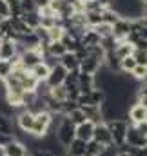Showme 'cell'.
<instances>
[{
	"instance_id": "2e32d148",
	"label": "cell",
	"mask_w": 147,
	"mask_h": 156,
	"mask_svg": "<svg viewBox=\"0 0 147 156\" xmlns=\"http://www.w3.org/2000/svg\"><path fill=\"white\" fill-rule=\"evenodd\" d=\"M80 109H82V113L85 115V120H89V122H93V123H100V122H104L100 107H95V105H82Z\"/></svg>"
},
{
	"instance_id": "ee69618b",
	"label": "cell",
	"mask_w": 147,
	"mask_h": 156,
	"mask_svg": "<svg viewBox=\"0 0 147 156\" xmlns=\"http://www.w3.org/2000/svg\"><path fill=\"white\" fill-rule=\"evenodd\" d=\"M138 156H147V145L142 147V149H138Z\"/></svg>"
},
{
	"instance_id": "ab89813d",
	"label": "cell",
	"mask_w": 147,
	"mask_h": 156,
	"mask_svg": "<svg viewBox=\"0 0 147 156\" xmlns=\"http://www.w3.org/2000/svg\"><path fill=\"white\" fill-rule=\"evenodd\" d=\"M35 4H37V9H38V11H42V9H45V7H49L51 0H35Z\"/></svg>"
},
{
	"instance_id": "7bdbcfd3",
	"label": "cell",
	"mask_w": 147,
	"mask_h": 156,
	"mask_svg": "<svg viewBox=\"0 0 147 156\" xmlns=\"http://www.w3.org/2000/svg\"><path fill=\"white\" fill-rule=\"evenodd\" d=\"M142 20H147V4H144L142 7Z\"/></svg>"
},
{
	"instance_id": "83f0119b",
	"label": "cell",
	"mask_w": 147,
	"mask_h": 156,
	"mask_svg": "<svg viewBox=\"0 0 147 156\" xmlns=\"http://www.w3.org/2000/svg\"><path fill=\"white\" fill-rule=\"evenodd\" d=\"M131 78H134V80H138V82H145L147 80V67L145 66H136L133 71H131Z\"/></svg>"
},
{
	"instance_id": "836d02e7",
	"label": "cell",
	"mask_w": 147,
	"mask_h": 156,
	"mask_svg": "<svg viewBox=\"0 0 147 156\" xmlns=\"http://www.w3.org/2000/svg\"><path fill=\"white\" fill-rule=\"evenodd\" d=\"M7 7H9V16H20L22 9H20V0H5Z\"/></svg>"
},
{
	"instance_id": "7dc6e473",
	"label": "cell",
	"mask_w": 147,
	"mask_h": 156,
	"mask_svg": "<svg viewBox=\"0 0 147 156\" xmlns=\"http://www.w3.org/2000/svg\"><path fill=\"white\" fill-rule=\"evenodd\" d=\"M0 44H2V38H0Z\"/></svg>"
},
{
	"instance_id": "6da1fadb",
	"label": "cell",
	"mask_w": 147,
	"mask_h": 156,
	"mask_svg": "<svg viewBox=\"0 0 147 156\" xmlns=\"http://www.w3.org/2000/svg\"><path fill=\"white\" fill-rule=\"evenodd\" d=\"M53 122H55V115L47 113L45 109L35 113V123H33L31 136H35V138H44V136H47V134L51 133Z\"/></svg>"
},
{
	"instance_id": "60d3db41",
	"label": "cell",
	"mask_w": 147,
	"mask_h": 156,
	"mask_svg": "<svg viewBox=\"0 0 147 156\" xmlns=\"http://www.w3.org/2000/svg\"><path fill=\"white\" fill-rule=\"evenodd\" d=\"M134 129H136L138 133H142V134L145 136V134H147V122H142V123H136V125H134Z\"/></svg>"
},
{
	"instance_id": "7402d4cb",
	"label": "cell",
	"mask_w": 147,
	"mask_h": 156,
	"mask_svg": "<svg viewBox=\"0 0 147 156\" xmlns=\"http://www.w3.org/2000/svg\"><path fill=\"white\" fill-rule=\"evenodd\" d=\"M20 18L35 31L37 27H40V13L38 11H31V13H22L20 15Z\"/></svg>"
},
{
	"instance_id": "d4e9b609",
	"label": "cell",
	"mask_w": 147,
	"mask_h": 156,
	"mask_svg": "<svg viewBox=\"0 0 147 156\" xmlns=\"http://www.w3.org/2000/svg\"><path fill=\"white\" fill-rule=\"evenodd\" d=\"M136 102L142 104V105L147 109V80L142 82V83L136 87Z\"/></svg>"
},
{
	"instance_id": "d590c367",
	"label": "cell",
	"mask_w": 147,
	"mask_h": 156,
	"mask_svg": "<svg viewBox=\"0 0 147 156\" xmlns=\"http://www.w3.org/2000/svg\"><path fill=\"white\" fill-rule=\"evenodd\" d=\"M20 9L22 13H31V11H38L35 0H20Z\"/></svg>"
},
{
	"instance_id": "4316f807",
	"label": "cell",
	"mask_w": 147,
	"mask_h": 156,
	"mask_svg": "<svg viewBox=\"0 0 147 156\" xmlns=\"http://www.w3.org/2000/svg\"><path fill=\"white\" fill-rule=\"evenodd\" d=\"M49 94H51L55 100H58V102H66V100H67V91H66L64 85H58V87L49 89Z\"/></svg>"
},
{
	"instance_id": "8d00e7d4",
	"label": "cell",
	"mask_w": 147,
	"mask_h": 156,
	"mask_svg": "<svg viewBox=\"0 0 147 156\" xmlns=\"http://www.w3.org/2000/svg\"><path fill=\"white\" fill-rule=\"evenodd\" d=\"M133 58L136 60V66L147 67V51H133Z\"/></svg>"
},
{
	"instance_id": "9c48e42d",
	"label": "cell",
	"mask_w": 147,
	"mask_h": 156,
	"mask_svg": "<svg viewBox=\"0 0 147 156\" xmlns=\"http://www.w3.org/2000/svg\"><path fill=\"white\" fill-rule=\"evenodd\" d=\"M127 122H129L131 125H136V123L147 122V109L142 105V104L134 102V104L129 107V111H127Z\"/></svg>"
},
{
	"instance_id": "5bb4252c",
	"label": "cell",
	"mask_w": 147,
	"mask_h": 156,
	"mask_svg": "<svg viewBox=\"0 0 147 156\" xmlns=\"http://www.w3.org/2000/svg\"><path fill=\"white\" fill-rule=\"evenodd\" d=\"M15 56H18L16 53V44L13 40H2L0 44V60H13Z\"/></svg>"
},
{
	"instance_id": "5b68a950",
	"label": "cell",
	"mask_w": 147,
	"mask_h": 156,
	"mask_svg": "<svg viewBox=\"0 0 147 156\" xmlns=\"http://www.w3.org/2000/svg\"><path fill=\"white\" fill-rule=\"evenodd\" d=\"M102 67H104V60H100V58H96V56H93V55L87 53V56L80 62L78 71L85 73V75H96Z\"/></svg>"
},
{
	"instance_id": "3957f363",
	"label": "cell",
	"mask_w": 147,
	"mask_h": 156,
	"mask_svg": "<svg viewBox=\"0 0 147 156\" xmlns=\"http://www.w3.org/2000/svg\"><path fill=\"white\" fill-rule=\"evenodd\" d=\"M55 138L58 142V145H62L64 149L74 140V125L71 123V120L64 115H60L56 131H55Z\"/></svg>"
},
{
	"instance_id": "30bf717a",
	"label": "cell",
	"mask_w": 147,
	"mask_h": 156,
	"mask_svg": "<svg viewBox=\"0 0 147 156\" xmlns=\"http://www.w3.org/2000/svg\"><path fill=\"white\" fill-rule=\"evenodd\" d=\"M125 144L129 147H134V149H142V147L147 145L145 136L142 133H138L134 129V125H131V123H129V129H127V134H125Z\"/></svg>"
},
{
	"instance_id": "52a82bcc",
	"label": "cell",
	"mask_w": 147,
	"mask_h": 156,
	"mask_svg": "<svg viewBox=\"0 0 147 156\" xmlns=\"http://www.w3.org/2000/svg\"><path fill=\"white\" fill-rule=\"evenodd\" d=\"M131 33V20L129 18H118L113 24V38L116 42L127 40V35Z\"/></svg>"
},
{
	"instance_id": "f546056e",
	"label": "cell",
	"mask_w": 147,
	"mask_h": 156,
	"mask_svg": "<svg viewBox=\"0 0 147 156\" xmlns=\"http://www.w3.org/2000/svg\"><path fill=\"white\" fill-rule=\"evenodd\" d=\"M11 71H13V64L9 60H0V82H4L9 76Z\"/></svg>"
},
{
	"instance_id": "e0dca14e",
	"label": "cell",
	"mask_w": 147,
	"mask_h": 156,
	"mask_svg": "<svg viewBox=\"0 0 147 156\" xmlns=\"http://www.w3.org/2000/svg\"><path fill=\"white\" fill-rule=\"evenodd\" d=\"M58 64H60L66 71H74V69H78V66H80V62H78V58L74 56V53H64V55L58 58Z\"/></svg>"
},
{
	"instance_id": "e575fe53",
	"label": "cell",
	"mask_w": 147,
	"mask_h": 156,
	"mask_svg": "<svg viewBox=\"0 0 147 156\" xmlns=\"http://www.w3.org/2000/svg\"><path fill=\"white\" fill-rule=\"evenodd\" d=\"M118 18H120V16H118L113 9H104V11H102V22H106V24H109V26H113Z\"/></svg>"
},
{
	"instance_id": "d6986e66",
	"label": "cell",
	"mask_w": 147,
	"mask_h": 156,
	"mask_svg": "<svg viewBox=\"0 0 147 156\" xmlns=\"http://www.w3.org/2000/svg\"><path fill=\"white\" fill-rule=\"evenodd\" d=\"M29 71H31V75L37 78L38 82H45V80H47V76H49V71H51V67H49V66H47V64L42 60L40 64H37L35 67H31Z\"/></svg>"
},
{
	"instance_id": "cb8c5ba5",
	"label": "cell",
	"mask_w": 147,
	"mask_h": 156,
	"mask_svg": "<svg viewBox=\"0 0 147 156\" xmlns=\"http://www.w3.org/2000/svg\"><path fill=\"white\" fill-rule=\"evenodd\" d=\"M136 67V60L133 58V55L131 56H125V58H122L120 60V73H124V75H131V71Z\"/></svg>"
},
{
	"instance_id": "ba28073f",
	"label": "cell",
	"mask_w": 147,
	"mask_h": 156,
	"mask_svg": "<svg viewBox=\"0 0 147 156\" xmlns=\"http://www.w3.org/2000/svg\"><path fill=\"white\" fill-rule=\"evenodd\" d=\"M66 75H67V71H66L60 64L53 66V67H51V71H49V76H47V80H45V85H47L49 89L62 85V83H64V80H66Z\"/></svg>"
},
{
	"instance_id": "d6a6232c",
	"label": "cell",
	"mask_w": 147,
	"mask_h": 156,
	"mask_svg": "<svg viewBox=\"0 0 147 156\" xmlns=\"http://www.w3.org/2000/svg\"><path fill=\"white\" fill-rule=\"evenodd\" d=\"M93 29L98 33V37H100V38H104V37H111V35H113V26L106 24V22L98 24V26H96V27H93Z\"/></svg>"
},
{
	"instance_id": "b9f144b4",
	"label": "cell",
	"mask_w": 147,
	"mask_h": 156,
	"mask_svg": "<svg viewBox=\"0 0 147 156\" xmlns=\"http://www.w3.org/2000/svg\"><path fill=\"white\" fill-rule=\"evenodd\" d=\"M96 2H100V5H102V7H106V9H111V7H113V4H114L116 0H96Z\"/></svg>"
},
{
	"instance_id": "f1b7e54d",
	"label": "cell",
	"mask_w": 147,
	"mask_h": 156,
	"mask_svg": "<svg viewBox=\"0 0 147 156\" xmlns=\"http://www.w3.org/2000/svg\"><path fill=\"white\" fill-rule=\"evenodd\" d=\"M116 44H118V42L113 38V35H111V37H104V38L100 40V47H102L106 53H113L114 47H116Z\"/></svg>"
},
{
	"instance_id": "603a6c76",
	"label": "cell",
	"mask_w": 147,
	"mask_h": 156,
	"mask_svg": "<svg viewBox=\"0 0 147 156\" xmlns=\"http://www.w3.org/2000/svg\"><path fill=\"white\" fill-rule=\"evenodd\" d=\"M85 24H87V27H96L98 24H102V11H87Z\"/></svg>"
},
{
	"instance_id": "484cf974",
	"label": "cell",
	"mask_w": 147,
	"mask_h": 156,
	"mask_svg": "<svg viewBox=\"0 0 147 156\" xmlns=\"http://www.w3.org/2000/svg\"><path fill=\"white\" fill-rule=\"evenodd\" d=\"M0 133L13 134V122L9 120L7 115H4V113H0Z\"/></svg>"
},
{
	"instance_id": "bcb514c9",
	"label": "cell",
	"mask_w": 147,
	"mask_h": 156,
	"mask_svg": "<svg viewBox=\"0 0 147 156\" xmlns=\"http://www.w3.org/2000/svg\"><path fill=\"white\" fill-rule=\"evenodd\" d=\"M145 142H147V134H145Z\"/></svg>"
},
{
	"instance_id": "1f68e13d",
	"label": "cell",
	"mask_w": 147,
	"mask_h": 156,
	"mask_svg": "<svg viewBox=\"0 0 147 156\" xmlns=\"http://www.w3.org/2000/svg\"><path fill=\"white\" fill-rule=\"evenodd\" d=\"M67 118L71 120V123H73V125H78V123L85 122V115L82 113V109H80V107H76L74 111H71V113L67 115Z\"/></svg>"
},
{
	"instance_id": "277c9868",
	"label": "cell",
	"mask_w": 147,
	"mask_h": 156,
	"mask_svg": "<svg viewBox=\"0 0 147 156\" xmlns=\"http://www.w3.org/2000/svg\"><path fill=\"white\" fill-rule=\"evenodd\" d=\"M93 140L100 145H104L106 149H113V138H111V133L106 125V122H100V123H95V131H93Z\"/></svg>"
},
{
	"instance_id": "ffe728a7",
	"label": "cell",
	"mask_w": 147,
	"mask_h": 156,
	"mask_svg": "<svg viewBox=\"0 0 147 156\" xmlns=\"http://www.w3.org/2000/svg\"><path fill=\"white\" fill-rule=\"evenodd\" d=\"M84 153H85V142H82L78 138H74L66 147V154L67 156H84Z\"/></svg>"
},
{
	"instance_id": "7c38bea8",
	"label": "cell",
	"mask_w": 147,
	"mask_h": 156,
	"mask_svg": "<svg viewBox=\"0 0 147 156\" xmlns=\"http://www.w3.org/2000/svg\"><path fill=\"white\" fill-rule=\"evenodd\" d=\"M4 153H5V156H27L29 154V149L26 147L24 142H20V140L15 138L13 142H9L4 147Z\"/></svg>"
},
{
	"instance_id": "c3c4849f",
	"label": "cell",
	"mask_w": 147,
	"mask_h": 156,
	"mask_svg": "<svg viewBox=\"0 0 147 156\" xmlns=\"http://www.w3.org/2000/svg\"><path fill=\"white\" fill-rule=\"evenodd\" d=\"M145 4H147V2H145Z\"/></svg>"
},
{
	"instance_id": "f35d334b",
	"label": "cell",
	"mask_w": 147,
	"mask_h": 156,
	"mask_svg": "<svg viewBox=\"0 0 147 156\" xmlns=\"http://www.w3.org/2000/svg\"><path fill=\"white\" fill-rule=\"evenodd\" d=\"M0 18H9V7L5 0H0Z\"/></svg>"
},
{
	"instance_id": "8992f818",
	"label": "cell",
	"mask_w": 147,
	"mask_h": 156,
	"mask_svg": "<svg viewBox=\"0 0 147 156\" xmlns=\"http://www.w3.org/2000/svg\"><path fill=\"white\" fill-rule=\"evenodd\" d=\"M15 123H16V127H18L22 133L31 134L33 123H35V113H31V111H27V109H22V111L15 116Z\"/></svg>"
},
{
	"instance_id": "9a60e30c",
	"label": "cell",
	"mask_w": 147,
	"mask_h": 156,
	"mask_svg": "<svg viewBox=\"0 0 147 156\" xmlns=\"http://www.w3.org/2000/svg\"><path fill=\"white\" fill-rule=\"evenodd\" d=\"M93 89H95V75L80 73L78 75V91H80V94H85V93H89Z\"/></svg>"
},
{
	"instance_id": "4fadbf2b",
	"label": "cell",
	"mask_w": 147,
	"mask_h": 156,
	"mask_svg": "<svg viewBox=\"0 0 147 156\" xmlns=\"http://www.w3.org/2000/svg\"><path fill=\"white\" fill-rule=\"evenodd\" d=\"M100 37H98V33L93 29V27H85V31L82 33V37H80V45H84L85 49H89V47H95V45H100Z\"/></svg>"
},
{
	"instance_id": "8fae6325",
	"label": "cell",
	"mask_w": 147,
	"mask_h": 156,
	"mask_svg": "<svg viewBox=\"0 0 147 156\" xmlns=\"http://www.w3.org/2000/svg\"><path fill=\"white\" fill-rule=\"evenodd\" d=\"M93 131H95V123L85 120V122H82L78 125H74V138L87 144L89 140H93Z\"/></svg>"
},
{
	"instance_id": "7a4b0ae2",
	"label": "cell",
	"mask_w": 147,
	"mask_h": 156,
	"mask_svg": "<svg viewBox=\"0 0 147 156\" xmlns=\"http://www.w3.org/2000/svg\"><path fill=\"white\" fill-rule=\"evenodd\" d=\"M107 129L111 133V138H113V145L114 147H120L125 144V134H127V129H129V122L125 118H113L106 122Z\"/></svg>"
},
{
	"instance_id": "74e56055",
	"label": "cell",
	"mask_w": 147,
	"mask_h": 156,
	"mask_svg": "<svg viewBox=\"0 0 147 156\" xmlns=\"http://www.w3.org/2000/svg\"><path fill=\"white\" fill-rule=\"evenodd\" d=\"M13 140H15V134H4V133H0V147H5Z\"/></svg>"
},
{
	"instance_id": "ac0fdd59",
	"label": "cell",
	"mask_w": 147,
	"mask_h": 156,
	"mask_svg": "<svg viewBox=\"0 0 147 156\" xmlns=\"http://www.w3.org/2000/svg\"><path fill=\"white\" fill-rule=\"evenodd\" d=\"M133 51H134V49H133V44H129L127 40H124V42H118V44H116L113 55H114L118 60H122V58H125V56H131Z\"/></svg>"
},
{
	"instance_id": "f6af8a7d",
	"label": "cell",
	"mask_w": 147,
	"mask_h": 156,
	"mask_svg": "<svg viewBox=\"0 0 147 156\" xmlns=\"http://www.w3.org/2000/svg\"><path fill=\"white\" fill-rule=\"evenodd\" d=\"M0 156H5V153H4V147H0Z\"/></svg>"
},
{
	"instance_id": "44dd1931",
	"label": "cell",
	"mask_w": 147,
	"mask_h": 156,
	"mask_svg": "<svg viewBox=\"0 0 147 156\" xmlns=\"http://www.w3.org/2000/svg\"><path fill=\"white\" fill-rule=\"evenodd\" d=\"M106 151H107V149H106L104 145L96 144L95 140H89V142L85 144V153H84V156H102Z\"/></svg>"
},
{
	"instance_id": "4dcf8cb0",
	"label": "cell",
	"mask_w": 147,
	"mask_h": 156,
	"mask_svg": "<svg viewBox=\"0 0 147 156\" xmlns=\"http://www.w3.org/2000/svg\"><path fill=\"white\" fill-rule=\"evenodd\" d=\"M114 156H138V149L129 147L127 144H124V145L116 147V154Z\"/></svg>"
}]
</instances>
